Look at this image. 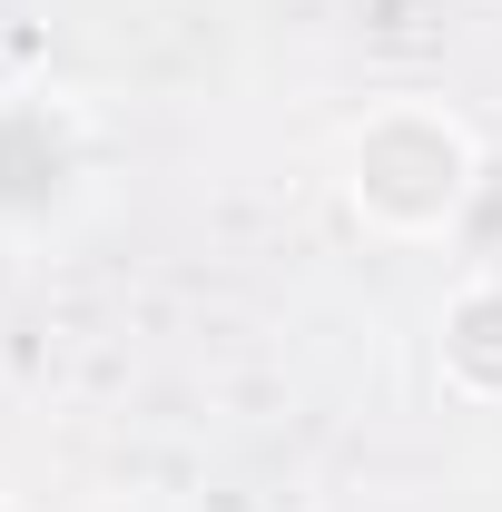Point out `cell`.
Segmentation results:
<instances>
[{
  "mask_svg": "<svg viewBox=\"0 0 502 512\" xmlns=\"http://www.w3.org/2000/svg\"><path fill=\"white\" fill-rule=\"evenodd\" d=\"M483 197V128L434 89L365 99L335 128V207L375 247H443Z\"/></svg>",
  "mask_w": 502,
  "mask_h": 512,
  "instance_id": "6da1fadb",
  "label": "cell"
},
{
  "mask_svg": "<svg viewBox=\"0 0 502 512\" xmlns=\"http://www.w3.org/2000/svg\"><path fill=\"white\" fill-rule=\"evenodd\" d=\"M109 138L60 79H0V247H50L89 217Z\"/></svg>",
  "mask_w": 502,
  "mask_h": 512,
  "instance_id": "7a4b0ae2",
  "label": "cell"
},
{
  "mask_svg": "<svg viewBox=\"0 0 502 512\" xmlns=\"http://www.w3.org/2000/svg\"><path fill=\"white\" fill-rule=\"evenodd\" d=\"M434 384L473 414H502V266H463L434 306Z\"/></svg>",
  "mask_w": 502,
  "mask_h": 512,
  "instance_id": "3957f363",
  "label": "cell"
},
{
  "mask_svg": "<svg viewBox=\"0 0 502 512\" xmlns=\"http://www.w3.org/2000/svg\"><path fill=\"white\" fill-rule=\"evenodd\" d=\"M89 512H178V503H158V493H109V503H89Z\"/></svg>",
  "mask_w": 502,
  "mask_h": 512,
  "instance_id": "277c9868",
  "label": "cell"
},
{
  "mask_svg": "<svg viewBox=\"0 0 502 512\" xmlns=\"http://www.w3.org/2000/svg\"><path fill=\"white\" fill-rule=\"evenodd\" d=\"M0 512H10V493H0Z\"/></svg>",
  "mask_w": 502,
  "mask_h": 512,
  "instance_id": "5b68a950",
  "label": "cell"
}]
</instances>
